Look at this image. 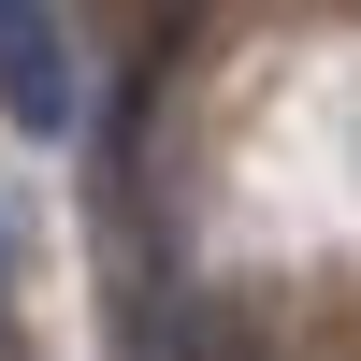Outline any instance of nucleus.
Masks as SVG:
<instances>
[{
    "label": "nucleus",
    "mask_w": 361,
    "mask_h": 361,
    "mask_svg": "<svg viewBox=\"0 0 361 361\" xmlns=\"http://www.w3.org/2000/svg\"><path fill=\"white\" fill-rule=\"evenodd\" d=\"M0 116L15 130H73V44H58V0H0Z\"/></svg>",
    "instance_id": "1"
}]
</instances>
